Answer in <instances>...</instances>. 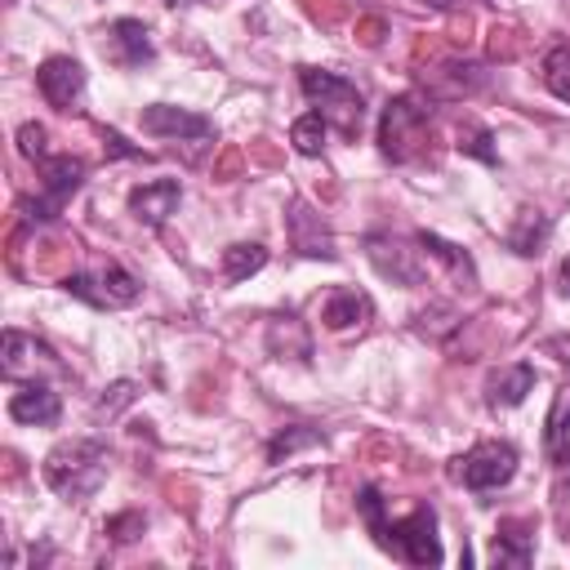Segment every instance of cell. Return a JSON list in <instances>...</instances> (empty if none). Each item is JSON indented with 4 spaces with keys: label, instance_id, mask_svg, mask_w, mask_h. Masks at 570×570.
<instances>
[{
    "label": "cell",
    "instance_id": "cell-1",
    "mask_svg": "<svg viewBox=\"0 0 570 570\" xmlns=\"http://www.w3.org/2000/svg\"><path fill=\"white\" fill-rule=\"evenodd\" d=\"M356 503H361V517H365L370 534H374L392 557H401V561H410V566H436V561H441V539H436V512H432V508H414L410 517L387 521V517H383V499H379L374 485H365Z\"/></svg>",
    "mask_w": 570,
    "mask_h": 570
},
{
    "label": "cell",
    "instance_id": "cell-2",
    "mask_svg": "<svg viewBox=\"0 0 570 570\" xmlns=\"http://www.w3.org/2000/svg\"><path fill=\"white\" fill-rule=\"evenodd\" d=\"M102 476H107V445L102 441L76 436V441H62L45 454V481L62 499H89L102 485Z\"/></svg>",
    "mask_w": 570,
    "mask_h": 570
},
{
    "label": "cell",
    "instance_id": "cell-3",
    "mask_svg": "<svg viewBox=\"0 0 570 570\" xmlns=\"http://www.w3.org/2000/svg\"><path fill=\"white\" fill-rule=\"evenodd\" d=\"M298 89L316 102V111L325 116V125H334L343 138H356L361 125H365V94L334 76V71H321V67H303L298 71Z\"/></svg>",
    "mask_w": 570,
    "mask_h": 570
},
{
    "label": "cell",
    "instance_id": "cell-4",
    "mask_svg": "<svg viewBox=\"0 0 570 570\" xmlns=\"http://www.w3.org/2000/svg\"><path fill=\"white\" fill-rule=\"evenodd\" d=\"M428 120H432V111L419 98H410V94L387 98L383 120H379V147H383V156L387 160L419 156V147L428 142Z\"/></svg>",
    "mask_w": 570,
    "mask_h": 570
},
{
    "label": "cell",
    "instance_id": "cell-5",
    "mask_svg": "<svg viewBox=\"0 0 570 570\" xmlns=\"http://www.w3.org/2000/svg\"><path fill=\"white\" fill-rule=\"evenodd\" d=\"M62 285H67V294H76V298H85V303H94V307H129V303H138V294H142V281H138L134 272H125L120 263H107L98 276L76 272V276H67Z\"/></svg>",
    "mask_w": 570,
    "mask_h": 570
},
{
    "label": "cell",
    "instance_id": "cell-6",
    "mask_svg": "<svg viewBox=\"0 0 570 570\" xmlns=\"http://www.w3.org/2000/svg\"><path fill=\"white\" fill-rule=\"evenodd\" d=\"M512 472H517V450H512L508 441H481V445H472V450L459 459V468H454V476H459L468 490H499V485L512 481Z\"/></svg>",
    "mask_w": 570,
    "mask_h": 570
},
{
    "label": "cell",
    "instance_id": "cell-7",
    "mask_svg": "<svg viewBox=\"0 0 570 570\" xmlns=\"http://www.w3.org/2000/svg\"><path fill=\"white\" fill-rule=\"evenodd\" d=\"M36 169H40V178H45V196L27 205V209H31L27 218L49 223V218H58L62 200L85 183V160H80V156H40Z\"/></svg>",
    "mask_w": 570,
    "mask_h": 570
},
{
    "label": "cell",
    "instance_id": "cell-8",
    "mask_svg": "<svg viewBox=\"0 0 570 570\" xmlns=\"http://www.w3.org/2000/svg\"><path fill=\"white\" fill-rule=\"evenodd\" d=\"M36 89L49 107L58 111H76L85 98V67L76 58H45L36 67Z\"/></svg>",
    "mask_w": 570,
    "mask_h": 570
},
{
    "label": "cell",
    "instance_id": "cell-9",
    "mask_svg": "<svg viewBox=\"0 0 570 570\" xmlns=\"http://www.w3.org/2000/svg\"><path fill=\"white\" fill-rule=\"evenodd\" d=\"M285 232H289V245L303 258H334V236H330V227L321 223V214L303 196H294L285 205Z\"/></svg>",
    "mask_w": 570,
    "mask_h": 570
},
{
    "label": "cell",
    "instance_id": "cell-10",
    "mask_svg": "<svg viewBox=\"0 0 570 570\" xmlns=\"http://www.w3.org/2000/svg\"><path fill=\"white\" fill-rule=\"evenodd\" d=\"M138 120L156 138H209L214 134V120L209 116L187 111V107H174V102H151V107H142Z\"/></svg>",
    "mask_w": 570,
    "mask_h": 570
},
{
    "label": "cell",
    "instance_id": "cell-11",
    "mask_svg": "<svg viewBox=\"0 0 570 570\" xmlns=\"http://www.w3.org/2000/svg\"><path fill=\"white\" fill-rule=\"evenodd\" d=\"M365 254H370V263L379 267V276H387L392 285H405V289L423 285L419 249H405V245L392 240V236H370V240H365Z\"/></svg>",
    "mask_w": 570,
    "mask_h": 570
},
{
    "label": "cell",
    "instance_id": "cell-12",
    "mask_svg": "<svg viewBox=\"0 0 570 570\" xmlns=\"http://www.w3.org/2000/svg\"><path fill=\"white\" fill-rule=\"evenodd\" d=\"M178 200H183V183H178V178H156V183H142V187L129 191V209H134L147 227H160V223L174 214Z\"/></svg>",
    "mask_w": 570,
    "mask_h": 570
},
{
    "label": "cell",
    "instance_id": "cell-13",
    "mask_svg": "<svg viewBox=\"0 0 570 570\" xmlns=\"http://www.w3.org/2000/svg\"><path fill=\"white\" fill-rule=\"evenodd\" d=\"M58 414H62V401H58V392H49L45 383H27V387H18V392L9 396V419H13V423L49 428V423H58Z\"/></svg>",
    "mask_w": 570,
    "mask_h": 570
},
{
    "label": "cell",
    "instance_id": "cell-14",
    "mask_svg": "<svg viewBox=\"0 0 570 570\" xmlns=\"http://www.w3.org/2000/svg\"><path fill=\"white\" fill-rule=\"evenodd\" d=\"M107 40H111V58L120 67H142V62L156 58V45H151V36H147V27L138 18H116L107 27Z\"/></svg>",
    "mask_w": 570,
    "mask_h": 570
},
{
    "label": "cell",
    "instance_id": "cell-15",
    "mask_svg": "<svg viewBox=\"0 0 570 570\" xmlns=\"http://www.w3.org/2000/svg\"><path fill=\"white\" fill-rule=\"evenodd\" d=\"M414 240H419L423 254H432V258L450 272V281H454L459 289H476V263H472V254H468L463 245H454V240H445V236H436V232H419Z\"/></svg>",
    "mask_w": 570,
    "mask_h": 570
},
{
    "label": "cell",
    "instance_id": "cell-16",
    "mask_svg": "<svg viewBox=\"0 0 570 570\" xmlns=\"http://www.w3.org/2000/svg\"><path fill=\"white\" fill-rule=\"evenodd\" d=\"M534 387V365L517 361V365H499L490 379H485V401L494 410H512L525 401V392Z\"/></svg>",
    "mask_w": 570,
    "mask_h": 570
},
{
    "label": "cell",
    "instance_id": "cell-17",
    "mask_svg": "<svg viewBox=\"0 0 570 570\" xmlns=\"http://www.w3.org/2000/svg\"><path fill=\"white\" fill-rule=\"evenodd\" d=\"M370 312H374L370 294H361V289H334V294L325 298V307H321V321H325L330 330H352V325H365Z\"/></svg>",
    "mask_w": 570,
    "mask_h": 570
},
{
    "label": "cell",
    "instance_id": "cell-18",
    "mask_svg": "<svg viewBox=\"0 0 570 570\" xmlns=\"http://www.w3.org/2000/svg\"><path fill=\"white\" fill-rule=\"evenodd\" d=\"M530 552H534V534H530V525H521V521H503L499 534H494V543H490V557H494L499 566H530Z\"/></svg>",
    "mask_w": 570,
    "mask_h": 570
},
{
    "label": "cell",
    "instance_id": "cell-19",
    "mask_svg": "<svg viewBox=\"0 0 570 570\" xmlns=\"http://www.w3.org/2000/svg\"><path fill=\"white\" fill-rule=\"evenodd\" d=\"M263 267H267V249L258 240H240V245L223 249V276L227 281H245V276H254Z\"/></svg>",
    "mask_w": 570,
    "mask_h": 570
},
{
    "label": "cell",
    "instance_id": "cell-20",
    "mask_svg": "<svg viewBox=\"0 0 570 570\" xmlns=\"http://www.w3.org/2000/svg\"><path fill=\"white\" fill-rule=\"evenodd\" d=\"M325 116L321 111H307V116H298L294 125H289V142H294V151L298 156H321V147H325Z\"/></svg>",
    "mask_w": 570,
    "mask_h": 570
},
{
    "label": "cell",
    "instance_id": "cell-21",
    "mask_svg": "<svg viewBox=\"0 0 570 570\" xmlns=\"http://www.w3.org/2000/svg\"><path fill=\"white\" fill-rule=\"evenodd\" d=\"M490 142H494V134H490L485 125H476V120H463V125H459V142H454V147H459L463 156H476V160H485V165H499V151H494Z\"/></svg>",
    "mask_w": 570,
    "mask_h": 570
},
{
    "label": "cell",
    "instance_id": "cell-22",
    "mask_svg": "<svg viewBox=\"0 0 570 570\" xmlns=\"http://www.w3.org/2000/svg\"><path fill=\"white\" fill-rule=\"evenodd\" d=\"M321 441H325L321 428H289V432L272 436V445H267V463H281V459H289V454H298V450H307V445H321Z\"/></svg>",
    "mask_w": 570,
    "mask_h": 570
},
{
    "label": "cell",
    "instance_id": "cell-23",
    "mask_svg": "<svg viewBox=\"0 0 570 570\" xmlns=\"http://www.w3.org/2000/svg\"><path fill=\"white\" fill-rule=\"evenodd\" d=\"M543 85H548L561 102H570V45L548 49V58H543Z\"/></svg>",
    "mask_w": 570,
    "mask_h": 570
},
{
    "label": "cell",
    "instance_id": "cell-24",
    "mask_svg": "<svg viewBox=\"0 0 570 570\" xmlns=\"http://www.w3.org/2000/svg\"><path fill=\"white\" fill-rule=\"evenodd\" d=\"M543 236H548V223H543L539 214H521V227L508 236V245H512L517 254H539Z\"/></svg>",
    "mask_w": 570,
    "mask_h": 570
},
{
    "label": "cell",
    "instance_id": "cell-25",
    "mask_svg": "<svg viewBox=\"0 0 570 570\" xmlns=\"http://www.w3.org/2000/svg\"><path fill=\"white\" fill-rule=\"evenodd\" d=\"M566 414H570V387H561V392H557L552 414H548V432H543V441H548V450H552V454H557V450H561V441H566Z\"/></svg>",
    "mask_w": 570,
    "mask_h": 570
},
{
    "label": "cell",
    "instance_id": "cell-26",
    "mask_svg": "<svg viewBox=\"0 0 570 570\" xmlns=\"http://www.w3.org/2000/svg\"><path fill=\"white\" fill-rule=\"evenodd\" d=\"M134 396H138V387H134L129 379H120V383H111V387L102 392V401H98V410H102V414H116V410H120V405H129Z\"/></svg>",
    "mask_w": 570,
    "mask_h": 570
},
{
    "label": "cell",
    "instance_id": "cell-27",
    "mask_svg": "<svg viewBox=\"0 0 570 570\" xmlns=\"http://www.w3.org/2000/svg\"><path fill=\"white\" fill-rule=\"evenodd\" d=\"M142 512H125V517H111L107 521V534H116V539H134V534H142Z\"/></svg>",
    "mask_w": 570,
    "mask_h": 570
},
{
    "label": "cell",
    "instance_id": "cell-28",
    "mask_svg": "<svg viewBox=\"0 0 570 570\" xmlns=\"http://www.w3.org/2000/svg\"><path fill=\"white\" fill-rule=\"evenodd\" d=\"M102 142H107L116 156H142V147H129V142H125L116 129H102Z\"/></svg>",
    "mask_w": 570,
    "mask_h": 570
},
{
    "label": "cell",
    "instance_id": "cell-29",
    "mask_svg": "<svg viewBox=\"0 0 570 570\" xmlns=\"http://www.w3.org/2000/svg\"><path fill=\"white\" fill-rule=\"evenodd\" d=\"M548 352L570 370V334H561V338H548Z\"/></svg>",
    "mask_w": 570,
    "mask_h": 570
},
{
    "label": "cell",
    "instance_id": "cell-30",
    "mask_svg": "<svg viewBox=\"0 0 570 570\" xmlns=\"http://www.w3.org/2000/svg\"><path fill=\"white\" fill-rule=\"evenodd\" d=\"M561 289L570 294V254H566V263H561Z\"/></svg>",
    "mask_w": 570,
    "mask_h": 570
}]
</instances>
